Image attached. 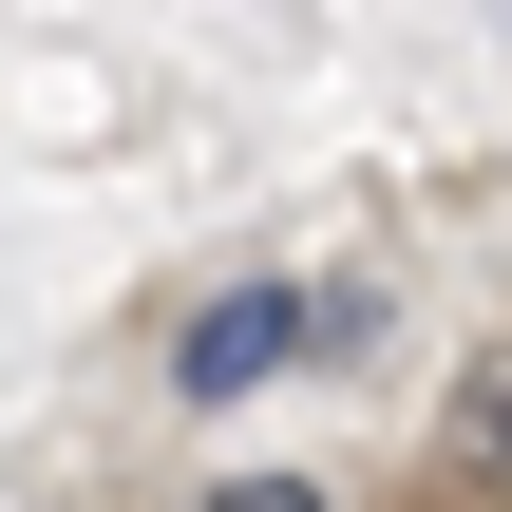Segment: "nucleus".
I'll return each instance as SVG.
<instances>
[{
  "label": "nucleus",
  "mask_w": 512,
  "mask_h": 512,
  "mask_svg": "<svg viewBox=\"0 0 512 512\" xmlns=\"http://www.w3.org/2000/svg\"><path fill=\"white\" fill-rule=\"evenodd\" d=\"M304 342H323V304H304V285H209V304L171 323V399H209V418H228V399H266Z\"/></svg>",
  "instance_id": "f257e3e1"
},
{
  "label": "nucleus",
  "mask_w": 512,
  "mask_h": 512,
  "mask_svg": "<svg viewBox=\"0 0 512 512\" xmlns=\"http://www.w3.org/2000/svg\"><path fill=\"white\" fill-rule=\"evenodd\" d=\"M399 512H512V342H475L437 380V437H418V494Z\"/></svg>",
  "instance_id": "f03ea898"
},
{
  "label": "nucleus",
  "mask_w": 512,
  "mask_h": 512,
  "mask_svg": "<svg viewBox=\"0 0 512 512\" xmlns=\"http://www.w3.org/2000/svg\"><path fill=\"white\" fill-rule=\"evenodd\" d=\"M209 512H323V494H304V475H228Z\"/></svg>",
  "instance_id": "7ed1b4c3"
}]
</instances>
